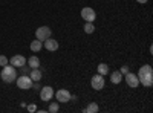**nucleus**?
Masks as SVG:
<instances>
[{"label":"nucleus","mask_w":153,"mask_h":113,"mask_svg":"<svg viewBox=\"0 0 153 113\" xmlns=\"http://www.w3.org/2000/svg\"><path fill=\"white\" fill-rule=\"evenodd\" d=\"M123 80H126L127 86L132 87V89H136V87L139 86V80H138V77H136V73H133V72H127V73L124 75Z\"/></svg>","instance_id":"6e6552de"},{"label":"nucleus","mask_w":153,"mask_h":113,"mask_svg":"<svg viewBox=\"0 0 153 113\" xmlns=\"http://www.w3.org/2000/svg\"><path fill=\"white\" fill-rule=\"evenodd\" d=\"M6 64H9V60L5 57V55H0V66H6Z\"/></svg>","instance_id":"aec40b11"},{"label":"nucleus","mask_w":153,"mask_h":113,"mask_svg":"<svg viewBox=\"0 0 153 113\" xmlns=\"http://www.w3.org/2000/svg\"><path fill=\"white\" fill-rule=\"evenodd\" d=\"M0 78H2L3 83H6V84L14 83V81L17 80V70H16V67L12 66V64H11V66H9V64L3 66L2 72H0Z\"/></svg>","instance_id":"f03ea898"},{"label":"nucleus","mask_w":153,"mask_h":113,"mask_svg":"<svg viewBox=\"0 0 153 113\" xmlns=\"http://www.w3.org/2000/svg\"><path fill=\"white\" fill-rule=\"evenodd\" d=\"M95 31V24L92 23V21H86V24H84V32L86 34H92Z\"/></svg>","instance_id":"a211bd4d"},{"label":"nucleus","mask_w":153,"mask_h":113,"mask_svg":"<svg viewBox=\"0 0 153 113\" xmlns=\"http://www.w3.org/2000/svg\"><path fill=\"white\" fill-rule=\"evenodd\" d=\"M26 109H28V112H35V110H37V106H35V104H28Z\"/></svg>","instance_id":"4be33fe9"},{"label":"nucleus","mask_w":153,"mask_h":113,"mask_svg":"<svg viewBox=\"0 0 153 113\" xmlns=\"http://www.w3.org/2000/svg\"><path fill=\"white\" fill-rule=\"evenodd\" d=\"M100 110V107H98V104L97 103H89V106L84 109V112L86 113H97Z\"/></svg>","instance_id":"f3484780"},{"label":"nucleus","mask_w":153,"mask_h":113,"mask_svg":"<svg viewBox=\"0 0 153 113\" xmlns=\"http://www.w3.org/2000/svg\"><path fill=\"white\" fill-rule=\"evenodd\" d=\"M26 63H28V66H29L31 69H37V67H40V58L35 57V55L29 57V58L26 60Z\"/></svg>","instance_id":"ddd939ff"},{"label":"nucleus","mask_w":153,"mask_h":113,"mask_svg":"<svg viewBox=\"0 0 153 113\" xmlns=\"http://www.w3.org/2000/svg\"><path fill=\"white\" fill-rule=\"evenodd\" d=\"M60 110V103L57 101V103H51L49 104V107H48V112H51V113H57Z\"/></svg>","instance_id":"6ab92c4d"},{"label":"nucleus","mask_w":153,"mask_h":113,"mask_svg":"<svg viewBox=\"0 0 153 113\" xmlns=\"http://www.w3.org/2000/svg\"><path fill=\"white\" fill-rule=\"evenodd\" d=\"M120 72H121V73H123V75H126V73H127V72H130V69H129V66H123V67H121V70H120Z\"/></svg>","instance_id":"5701e85b"},{"label":"nucleus","mask_w":153,"mask_h":113,"mask_svg":"<svg viewBox=\"0 0 153 113\" xmlns=\"http://www.w3.org/2000/svg\"><path fill=\"white\" fill-rule=\"evenodd\" d=\"M9 64H12L14 67H22V66L26 64V58H25L23 55H14V57H11Z\"/></svg>","instance_id":"9b49d317"},{"label":"nucleus","mask_w":153,"mask_h":113,"mask_svg":"<svg viewBox=\"0 0 153 113\" xmlns=\"http://www.w3.org/2000/svg\"><path fill=\"white\" fill-rule=\"evenodd\" d=\"M29 77H31V80L32 81H40L42 80V77H43V73H42V70L40 69H31V72H29Z\"/></svg>","instance_id":"4468645a"},{"label":"nucleus","mask_w":153,"mask_h":113,"mask_svg":"<svg viewBox=\"0 0 153 113\" xmlns=\"http://www.w3.org/2000/svg\"><path fill=\"white\" fill-rule=\"evenodd\" d=\"M20 69H22V72H23L25 75H29V72H31V67H29V66H26V64H25V66H22Z\"/></svg>","instance_id":"412c9836"},{"label":"nucleus","mask_w":153,"mask_h":113,"mask_svg":"<svg viewBox=\"0 0 153 113\" xmlns=\"http://www.w3.org/2000/svg\"><path fill=\"white\" fill-rule=\"evenodd\" d=\"M16 83H17V87L22 89V90H29L32 87V84H34V81L31 80L29 75H22V77H17Z\"/></svg>","instance_id":"7ed1b4c3"},{"label":"nucleus","mask_w":153,"mask_h":113,"mask_svg":"<svg viewBox=\"0 0 153 113\" xmlns=\"http://www.w3.org/2000/svg\"><path fill=\"white\" fill-rule=\"evenodd\" d=\"M123 78H124V75H123L120 70H113V72L110 73V81H112V84H120V83L123 81Z\"/></svg>","instance_id":"f8f14e48"},{"label":"nucleus","mask_w":153,"mask_h":113,"mask_svg":"<svg viewBox=\"0 0 153 113\" xmlns=\"http://www.w3.org/2000/svg\"><path fill=\"white\" fill-rule=\"evenodd\" d=\"M136 77L139 80V84H143L144 87H150L153 84V69L149 64H144L139 67Z\"/></svg>","instance_id":"f257e3e1"},{"label":"nucleus","mask_w":153,"mask_h":113,"mask_svg":"<svg viewBox=\"0 0 153 113\" xmlns=\"http://www.w3.org/2000/svg\"><path fill=\"white\" fill-rule=\"evenodd\" d=\"M104 84H106V80H104L103 75H100V73L94 75L92 80H91V86H92L94 90H101L104 87Z\"/></svg>","instance_id":"39448f33"},{"label":"nucleus","mask_w":153,"mask_h":113,"mask_svg":"<svg viewBox=\"0 0 153 113\" xmlns=\"http://www.w3.org/2000/svg\"><path fill=\"white\" fill-rule=\"evenodd\" d=\"M31 51L32 52H38V51H42V47H43V41H40V40H34V41H31Z\"/></svg>","instance_id":"2eb2a0df"},{"label":"nucleus","mask_w":153,"mask_h":113,"mask_svg":"<svg viewBox=\"0 0 153 113\" xmlns=\"http://www.w3.org/2000/svg\"><path fill=\"white\" fill-rule=\"evenodd\" d=\"M136 2H138V3H141V5H146L149 0H136Z\"/></svg>","instance_id":"b1692460"},{"label":"nucleus","mask_w":153,"mask_h":113,"mask_svg":"<svg viewBox=\"0 0 153 113\" xmlns=\"http://www.w3.org/2000/svg\"><path fill=\"white\" fill-rule=\"evenodd\" d=\"M54 89L51 86H45V87H42L40 89V98H42V101H45V103H48V101H51V99L54 98Z\"/></svg>","instance_id":"0eeeda50"},{"label":"nucleus","mask_w":153,"mask_h":113,"mask_svg":"<svg viewBox=\"0 0 153 113\" xmlns=\"http://www.w3.org/2000/svg\"><path fill=\"white\" fill-rule=\"evenodd\" d=\"M81 17H83V20H86V21H92V23H94L95 18H97V12H95L94 8L86 6V8L81 9Z\"/></svg>","instance_id":"423d86ee"},{"label":"nucleus","mask_w":153,"mask_h":113,"mask_svg":"<svg viewBox=\"0 0 153 113\" xmlns=\"http://www.w3.org/2000/svg\"><path fill=\"white\" fill-rule=\"evenodd\" d=\"M58 103H69L71 101V92L66 89H60L57 90V93H54Z\"/></svg>","instance_id":"1a4fd4ad"},{"label":"nucleus","mask_w":153,"mask_h":113,"mask_svg":"<svg viewBox=\"0 0 153 113\" xmlns=\"http://www.w3.org/2000/svg\"><path fill=\"white\" fill-rule=\"evenodd\" d=\"M26 106H28L26 103H20V107H22V109H25V107H26Z\"/></svg>","instance_id":"393cba45"},{"label":"nucleus","mask_w":153,"mask_h":113,"mask_svg":"<svg viewBox=\"0 0 153 113\" xmlns=\"http://www.w3.org/2000/svg\"><path fill=\"white\" fill-rule=\"evenodd\" d=\"M51 35H52V31H51L49 26H40L35 31V38L40 40V41H45L46 38H49Z\"/></svg>","instance_id":"20e7f679"},{"label":"nucleus","mask_w":153,"mask_h":113,"mask_svg":"<svg viewBox=\"0 0 153 113\" xmlns=\"http://www.w3.org/2000/svg\"><path fill=\"white\" fill-rule=\"evenodd\" d=\"M97 69H98V73H100V75H103V77L110 72V69H109V66L106 64V63H100Z\"/></svg>","instance_id":"dca6fc26"},{"label":"nucleus","mask_w":153,"mask_h":113,"mask_svg":"<svg viewBox=\"0 0 153 113\" xmlns=\"http://www.w3.org/2000/svg\"><path fill=\"white\" fill-rule=\"evenodd\" d=\"M43 46L46 47V51H49V52H55V51H58V41L57 40H54V38H46L45 41H43Z\"/></svg>","instance_id":"9d476101"}]
</instances>
